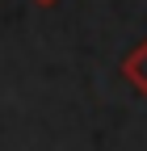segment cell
Instances as JSON below:
<instances>
[{
	"instance_id": "6da1fadb",
	"label": "cell",
	"mask_w": 147,
	"mask_h": 151,
	"mask_svg": "<svg viewBox=\"0 0 147 151\" xmlns=\"http://www.w3.org/2000/svg\"><path fill=\"white\" fill-rule=\"evenodd\" d=\"M130 76H135V80L147 88V46H143V50L135 55V59H130Z\"/></svg>"
},
{
	"instance_id": "7a4b0ae2",
	"label": "cell",
	"mask_w": 147,
	"mask_h": 151,
	"mask_svg": "<svg viewBox=\"0 0 147 151\" xmlns=\"http://www.w3.org/2000/svg\"><path fill=\"white\" fill-rule=\"evenodd\" d=\"M38 4H50V0H38Z\"/></svg>"
}]
</instances>
